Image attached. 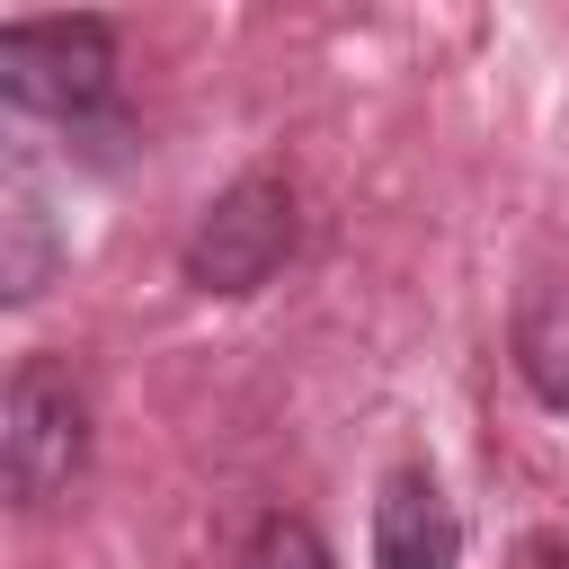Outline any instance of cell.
<instances>
[{
    "mask_svg": "<svg viewBox=\"0 0 569 569\" xmlns=\"http://www.w3.org/2000/svg\"><path fill=\"white\" fill-rule=\"evenodd\" d=\"M231 569H338V560H329V542L302 516H258V533L240 542Z\"/></svg>",
    "mask_w": 569,
    "mask_h": 569,
    "instance_id": "7",
    "label": "cell"
},
{
    "mask_svg": "<svg viewBox=\"0 0 569 569\" xmlns=\"http://www.w3.org/2000/svg\"><path fill=\"white\" fill-rule=\"evenodd\" d=\"M0 89L18 116L89 124L116 107V27L107 18H27L0 27Z\"/></svg>",
    "mask_w": 569,
    "mask_h": 569,
    "instance_id": "1",
    "label": "cell"
},
{
    "mask_svg": "<svg viewBox=\"0 0 569 569\" xmlns=\"http://www.w3.org/2000/svg\"><path fill=\"white\" fill-rule=\"evenodd\" d=\"M0 471H9V498L18 507H53L80 462H89V400L71 382V365L53 356H27L9 373V409H0Z\"/></svg>",
    "mask_w": 569,
    "mask_h": 569,
    "instance_id": "2",
    "label": "cell"
},
{
    "mask_svg": "<svg viewBox=\"0 0 569 569\" xmlns=\"http://www.w3.org/2000/svg\"><path fill=\"white\" fill-rule=\"evenodd\" d=\"M284 258H293V187L276 169H249L240 187H222L187 231V284L204 293H258Z\"/></svg>",
    "mask_w": 569,
    "mask_h": 569,
    "instance_id": "3",
    "label": "cell"
},
{
    "mask_svg": "<svg viewBox=\"0 0 569 569\" xmlns=\"http://www.w3.org/2000/svg\"><path fill=\"white\" fill-rule=\"evenodd\" d=\"M373 569H462V516L436 471H391L373 498Z\"/></svg>",
    "mask_w": 569,
    "mask_h": 569,
    "instance_id": "4",
    "label": "cell"
},
{
    "mask_svg": "<svg viewBox=\"0 0 569 569\" xmlns=\"http://www.w3.org/2000/svg\"><path fill=\"white\" fill-rule=\"evenodd\" d=\"M53 258H62V231H53L44 178H36L27 151H9V169H0V293L36 302L44 276H53Z\"/></svg>",
    "mask_w": 569,
    "mask_h": 569,
    "instance_id": "5",
    "label": "cell"
},
{
    "mask_svg": "<svg viewBox=\"0 0 569 569\" xmlns=\"http://www.w3.org/2000/svg\"><path fill=\"white\" fill-rule=\"evenodd\" d=\"M516 373L533 382L542 409H569V267L525 293V311H516Z\"/></svg>",
    "mask_w": 569,
    "mask_h": 569,
    "instance_id": "6",
    "label": "cell"
}]
</instances>
